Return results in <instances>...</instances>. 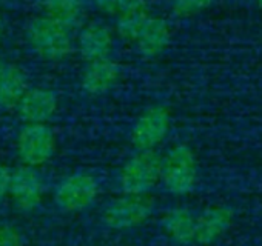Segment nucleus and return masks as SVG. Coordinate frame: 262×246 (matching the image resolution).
<instances>
[{
    "label": "nucleus",
    "mask_w": 262,
    "mask_h": 246,
    "mask_svg": "<svg viewBox=\"0 0 262 246\" xmlns=\"http://www.w3.org/2000/svg\"><path fill=\"white\" fill-rule=\"evenodd\" d=\"M198 182V159L194 151L179 143L171 146L161 162V185L173 195L190 194Z\"/></svg>",
    "instance_id": "1"
},
{
    "label": "nucleus",
    "mask_w": 262,
    "mask_h": 246,
    "mask_svg": "<svg viewBox=\"0 0 262 246\" xmlns=\"http://www.w3.org/2000/svg\"><path fill=\"white\" fill-rule=\"evenodd\" d=\"M155 197L151 194L117 195L102 211V223L111 231H129L142 226L155 212Z\"/></svg>",
    "instance_id": "2"
},
{
    "label": "nucleus",
    "mask_w": 262,
    "mask_h": 246,
    "mask_svg": "<svg viewBox=\"0 0 262 246\" xmlns=\"http://www.w3.org/2000/svg\"><path fill=\"white\" fill-rule=\"evenodd\" d=\"M27 39L33 51L50 62L63 60L74 50L71 30L47 16L34 17L30 22L27 28Z\"/></svg>",
    "instance_id": "3"
},
{
    "label": "nucleus",
    "mask_w": 262,
    "mask_h": 246,
    "mask_svg": "<svg viewBox=\"0 0 262 246\" xmlns=\"http://www.w3.org/2000/svg\"><path fill=\"white\" fill-rule=\"evenodd\" d=\"M162 156L155 151H136L122 165L117 185L123 194H150L161 182Z\"/></svg>",
    "instance_id": "4"
},
{
    "label": "nucleus",
    "mask_w": 262,
    "mask_h": 246,
    "mask_svg": "<svg viewBox=\"0 0 262 246\" xmlns=\"http://www.w3.org/2000/svg\"><path fill=\"white\" fill-rule=\"evenodd\" d=\"M57 151V136L48 123H24L16 137V153L20 165L45 166Z\"/></svg>",
    "instance_id": "5"
},
{
    "label": "nucleus",
    "mask_w": 262,
    "mask_h": 246,
    "mask_svg": "<svg viewBox=\"0 0 262 246\" xmlns=\"http://www.w3.org/2000/svg\"><path fill=\"white\" fill-rule=\"evenodd\" d=\"M99 180L85 171L63 177L54 189L56 206L67 214H79L90 209L99 199Z\"/></svg>",
    "instance_id": "6"
},
{
    "label": "nucleus",
    "mask_w": 262,
    "mask_h": 246,
    "mask_svg": "<svg viewBox=\"0 0 262 246\" xmlns=\"http://www.w3.org/2000/svg\"><path fill=\"white\" fill-rule=\"evenodd\" d=\"M171 112L162 105L148 106L135 121L129 142L136 151H155L168 136Z\"/></svg>",
    "instance_id": "7"
},
{
    "label": "nucleus",
    "mask_w": 262,
    "mask_h": 246,
    "mask_svg": "<svg viewBox=\"0 0 262 246\" xmlns=\"http://www.w3.org/2000/svg\"><path fill=\"white\" fill-rule=\"evenodd\" d=\"M45 195L43 179L36 168L20 165L13 169L10 200L19 212L30 214L39 209Z\"/></svg>",
    "instance_id": "8"
},
{
    "label": "nucleus",
    "mask_w": 262,
    "mask_h": 246,
    "mask_svg": "<svg viewBox=\"0 0 262 246\" xmlns=\"http://www.w3.org/2000/svg\"><path fill=\"white\" fill-rule=\"evenodd\" d=\"M59 108L57 94L48 88H28L16 106L24 123H48Z\"/></svg>",
    "instance_id": "9"
},
{
    "label": "nucleus",
    "mask_w": 262,
    "mask_h": 246,
    "mask_svg": "<svg viewBox=\"0 0 262 246\" xmlns=\"http://www.w3.org/2000/svg\"><path fill=\"white\" fill-rule=\"evenodd\" d=\"M114 46L113 31L102 22H90L82 27L77 37V50L86 62L106 59Z\"/></svg>",
    "instance_id": "10"
},
{
    "label": "nucleus",
    "mask_w": 262,
    "mask_h": 246,
    "mask_svg": "<svg viewBox=\"0 0 262 246\" xmlns=\"http://www.w3.org/2000/svg\"><path fill=\"white\" fill-rule=\"evenodd\" d=\"M120 77V66L113 59H99L93 62H86L80 85L85 92L91 95H102L114 88Z\"/></svg>",
    "instance_id": "11"
},
{
    "label": "nucleus",
    "mask_w": 262,
    "mask_h": 246,
    "mask_svg": "<svg viewBox=\"0 0 262 246\" xmlns=\"http://www.w3.org/2000/svg\"><path fill=\"white\" fill-rule=\"evenodd\" d=\"M233 211L227 206H211L196 215L194 243L211 244L231 225Z\"/></svg>",
    "instance_id": "12"
},
{
    "label": "nucleus",
    "mask_w": 262,
    "mask_h": 246,
    "mask_svg": "<svg viewBox=\"0 0 262 246\" xmlns=\"http://www.w3.org/2000/svg\"><path fill=\"white\" fill-rule=\"evenodd\" d=\"M161 226L164 234L176 244L188 246L194 243V226L196 215L184 206H176L168 209L162 220Z\"/></svg>",
    "instance_id": "13"
},
{
    "label": "nucleus",
    "mask_w": 262,
    "mask_h": 246,
    "mask_svg": "<svg viewBox=\"0 0 262 246\" xmlns=\"http://www.w3.org/2000/svg\"><path fill=\"white\" fill-rule=\"evenodd\" d=\"M171 40V28L162 17L151 16L144 30L135 40L139 54L144 57H156L162 54Z\"/></svg>",
    "instance_id": "14"
},
{
    "label": "nucleus",
    "mask_w": 262,
    "mask_h": 246,
    "mask_svg": "<svg viewBox=\"0 0 262 246\" xmlns=\"http://www.w3.org/2000/svg\"><path fill=\"white\" fill-rule=\"evenodd\" d=\"M27 89L28 80L24 69L17 65L0 60V106L16 109Z\"/></svg>",
    "instance_id": "15"
},
{
    "label": "nucleus",
    "mask_w": 262,
    "mask_h": 246,
    "mask_svg": "<svg viewBox=\"0 0 262 246\" xmlns=\"http://www.w3.org/2000/svg\"><path fill=\"white\" fill-rule=\"evenodd\" d=\"M150 17L151 14L147 0H133L122 13L117 14L116 31L123 40L135 43Z\"/></svg>",
    "instance_id": "16"
},
{
    "label": "nucleus",
    "mask_w": 262,
    "mask_h": 246,
    "mask_svg": "<svg viewBox=\"0 0 262 246\" xmlns=\"http://www.w3.org/2000/svg\"><path fill=\"white\" fill-rule=\"evenodd\" d=\"M43 16L73 30L82 23L83 2L82 0H42Z\"/></svg>",
    "instance_id": "17"
},
{
    "label": "nucleus",
    "mask_w": 262,
    "mask_h": 246,
    "mask_svg": "<svg viewBox=\"0 0 262 246\" xmlns=\"http://www.w3.org/2000/svg\"><path fill=\"white\" fill-rule=\"evenodd\" d=\"M213 2L214 0H173L171 11L178 17H190L207 10Z\"/></svg>",
    "instance_id": "18"
},
{
    "label": "nucleus",
    "mask_w": 262,
    "mask_h": 246,
    "mask_svg": "<svg viewBox=\"0 0 262 246\" xmlns=\"http://www.w3.org/2000/svg\"><path fill=\"white\" fill-rule=\"evenodd\" d=\"M22 231L11 222H0V246H24Z\"/></svg>",
    "instance_id": "19"
},
{
    "label": "nucleus",
    "mask_w": 262,
    "mask_h": 246,
    "mask_svg": "<svg viewBox=\"0 0 262 246\" xmlns=\"http://www.w3.org/2000/svg\"><path fill=\"white\" fill-rule=\"evenodd\" d=\"M131 2H133V0H94L96 8L106 16H117Z\"/></svg>",
    "instance_id": "20"
},
{
    "label": "nucleus",
    "mask_w": 262,
    "mask_h": 246,
    "mask_svg": "<svg viewBox=\"0 0 262 246\" xmlns=\"http://www.w3.org/2000/svg\"><path fill=\"white\" fill-rule=\"evenodd\" d=\"M11 179H13V168L4 162H0V205L10 197Z\"/></svg>",
    "instance_id": "21"
},
{
    "label": "nucleus",
    "mask_w": 262,
    "mask_h": 246,
    "mask_svg": "<svg viewBox=\"0 0 262 246\" xmlns=\"http://www.w3.org/2000/svg\"><path fill=\"white\" fill-rule=\"evenodd\" d=\"M4 20H2V16H0V40H2V36H4Z\"/></svg>",
    "instance_id": "22"
},
{
    "label": "nucleus",
    "mask_w": 262,
    "mask_h": 246,
    "mask_svg": "<svg viewBox=\"0 0 262 246\" xmlns=\"http://www.w3.org/2000/svg\"><path fill=\"white\" fill-rule=\"evenodd\" d=\"M257 4H259V7L262 8V0H257Z\"/></svg>",
    "instance_id": "23"
}]
</instances>
